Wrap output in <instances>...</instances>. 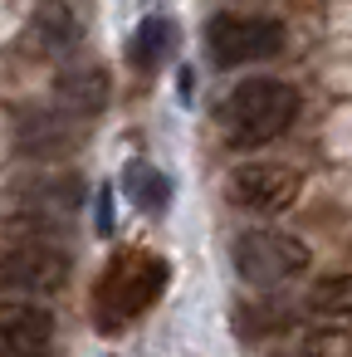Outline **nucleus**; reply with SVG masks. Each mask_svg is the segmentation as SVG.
<instances>
[{
    "label": "nucleus",
    "instance_id": "1",
    "mask_svg": "<svg viewBox=\"0 0 352 357\" xmlns=\"http://www.w3.org/2000/svg\"><path fill=\"white\" fill-rule=\"evenodd\" d=\"M298 118V89L284 79H245L220 98V132L235 147H264Z\"/></svg>",
    "mask_w": 352,
    "mask_h": 357
},
{
    "label": "nucleus",
    "instance_id": "2",
    "mask_svg": "<svg viewBox=\"0 0 352 357\" xmlns=\"http://www.w3.org/2000/svg\"><path fill=\"white\" fill-rule=\"evenodd\" d=\"M308 269V245L284 235V230H245L235 240V274L250 289H274L289 284Z\"/></svg>",
    "mask_w": 352,
    "mask_h": 357
},
{
    "label": "nucleus",
    "instance_id": "3",
    "mask_svg": "<svg viewBox=\"0 0 352 357\" xmlns=\"http://www.w3.org/2000/svg\"><path fill=\"white\" fill-rule=\"evenodd\" d=\"M206 50L220 69H240V64H259V59H274L284 50V25L279 20H264V15H235V10H220L211 25H206Z\"/></svg>",
    "mask_w": 352,
    "mask_h": 357
},
{
    "label": "nucleus",
    "instance_id": "4",
    "mask_svg": "<svg viewBox=\"0 0 352 357\" xmlns=\"http://www.w3.org/2000/svg\"><path fill=\"white\" fill-rule=\"evenodd\" d=\"M162 284H167V264L152 259V255L128 250V255H118V259L103 269V279H98V308H108V313H103L108 323H113V318H137V313L162 294Z\"/></svg>",
    "mask_w": 352,
    "mask_h": 357
},
{
    "label": "nucleus",
    "instance_id": "5",
    "mask_svg": "<svg viewBox=\"0 0 352 357\" xmlns=\"http://www.w3.org/2000/svg\"><path fill=\"white\" fill-rule=\"evenodd\" d=\"M69 284V255L54 245H15L0 255V289L30 294V303L59 294Z\"/></svg>",
    "mask_w": 352,
    "mask_h": 357
},
{
    "label": "nucleus",
    "instance_id": "6",
    "mask_svg": "<svg viewBox=\"0 0 352 357\" xmlns=\"http://www.w3.org/2000/svg\"><path fill=\"white\" fill-rule=\"evenodd\" d=\"M303 191V176L284 162H250V167H235L230 172V201L240 211H259V215H274V211H289Z\"/></svg>",
    "mask_w": 352,
    "mask_h": 357
},
{
    "label": "nucleus",
    "instance_id": "7",
    "mask_svg": "<svg viewBox=\"0 0 352 357\" xmlns=\"http://www.w3.org/2000/svg\"><path fill=\"white\" fill-rule=\"evenodd\" d=\"M54 342V313L30 298L0 303V357H45Z\"/></svg>",
    "mask_w": 352,
    "mask_h": 357
},
{
    "label": "nucleus",
    "instance_id": "8",
    "mask_svg": "<svg viewBox=\"0 0 352 357\" xmlns=\"http://www.w3.org/2000/svg\"><path fill=\"white\" fill-rule=\"evenodd\" d=\"M54 103L64 118H98L108 108V74L98 64H84V69H64L54 79Z\"/></svg>",
    "mask_w": 352,
    "mask_h": 357
},
{
    "label": "nucleus",
    "instance_id": "9",
    "mask_svg": "<svg viewBox=\"0 0 352 357\" xmlns=\"http://www.w3.org/2000/svg\"><path fill=\"white\" fill-rule=\"evenodd\" d=\"M69 142H74V128L64 113H25L20 118V152L59 157V152H69Z\"/></svg>",
    "mask_w": 352,
    "mask_h": 357
},
{
    "label": "nucleus",
    "instance_id": "10",
    "mask_svg": "<svg viewBox=\"0 0 352 357\" xmlns=\"http://www.w3.org/2000/svg\"><path fill=\"white\" fill-rule=\"evenodd\" d=\"M171 50H176V25H171L167 15H147V20L137 25L132 45H128V59H132L137 69H157Z\"/></svg>",
    "mask_w": 352,
    "mask_h": 357
},
{
    "label": "nucleus",
    "instance_id": "11",
    "mask_svg": "<svg viewBox=\"0 0 352 357\" xmlns=\"http://www.w3.org/2000/svg\"><path fill=\"white\" fill-rule=\"evenodd\" d=\"M123 191H128L142 211H162V206L171 201V181H167L152 162H132V167L123 172Z\"/></svg>",
    "mask_w": 352,
    "mask_h": 357
},
{
    "label": "nucleus",
    "instance_id": "12",
    "mask_svg": "<svg viewBox=\"0 0 352 357\" xmlns=\"http://www.w3.org/2000/svg\"><path fill=\"white\" fill-rule=\"evenodd\" d=\"M308 308L323 313V318H352V274L313 279V289H308Z\"/></svg>",
    "mask_w": 352,
    "mask_h": 357
},
{
    "label": "nucleus",
    "instance_id": "13",
    "mask_svg": "<svg viewBox=\"0 0 352 357\" xmlns=\"http://www.w3.org/2000/svg\"><path fill=\"white\" fill-rule=\"evenodd\" d=\"M74 35H79V20H74L69 10L49 6V10L35 15V40H40L45 50H64V45H74Z\"/></svg>",
    "mask_w": 352,
    "mask_h": 357
}]
</instances>
